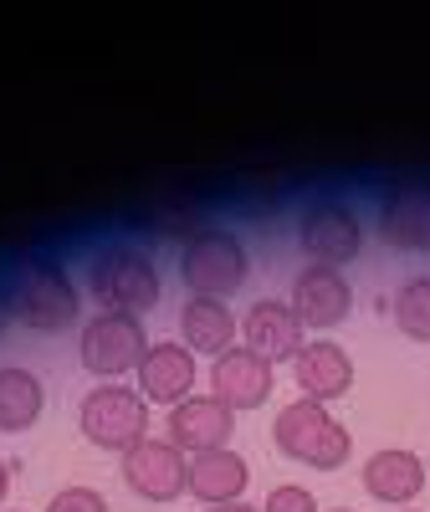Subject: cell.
<instances>
[{
    "label": "cell",
    "instance_id": "cell-1",
    "mask_svg": "<svg viewBox=\"0 0 430 512\" xmlns=\"http://www.w3.org/2000/svg\"><path fill=\"white\" fill-rule=\"evenodd\" d=\"M88 297L98 303V313H128V318L154 313L164 297L154 256L134 241H103L88 256Z\"/></svg>",
    "mask_w": 430,
    "mask_h": 512
},
{
    "label": "cell",
    "instance_id": "cell-2",
    "mask_svg": "<svg viewBox=\"0 0 430 512\" xmlns=\"http://www.w3.org/2000/svg\"><path fill=\"white\" fill-rule=\"evenodd\" d=\"M6 287H11V303H16V323H26L36 333H62L82 313L77 277L57 262V256H21L6 277Z\"/></svg>",
    "mask_w": 430,
    "mask_h": 512
},
{
    "label": "cell",
    "instance_id": "cell-3",
    "mask_svg": "<svg viewBox=\"0 0 430 512\" xmlns=\"http://www.w3.org/2000/svg\"><path fill=\"white\" fill-rule=\"evenodd\" d=\"M272 446H277L287 461H297V466H313V472H338V466L354 456L349 425L333 420L328 405L303 400V395L277 410V420H272Z\"/></svg>",
    "mask_w": 430,
    "mask_h": 512
},
{
    "label": "cell",
    "instance_id": "cell-4",
    "mask_svg": "<svg viewBox=\"0 0 430 512\" xmlns=\"http://www.w3.org/2000/svg\"><path fill=\"white\" fill-rule=\"evenodd\" d=\"M77 431L98 451L128 456L139 441H149V405L134 384H98L77 405Z\"/></svg>",
    "mask_w": 430,
    "mask_h": 512
},
{
    "label": "cell",
    "instance_id": "cell-5",
    "mask_svg": "<svg viewBox=\"0 0 430 512\" xmlns=\"http://www.w3.org/2000/svg\"><path fill=\"white\" fill-rule=\"evenodd\" d=\"M180 277L195 297H226L251 277V251L226 226H200L190 241H180Z\"/></svg>",
    "mask_w": 430,
    "mask_h": 512
},
{
    "label": "cell",
    "instance_id": "cell-6",
    "mask_svg": "<svg viewBox=\"0 0 430 512\" xmlns=\"http://www.w3.org/2000/svg\"><path fill=\"white\" fill-rule=\"evenodd\" d=\"M297 246H303L308 267H354L364 251V226L354 216L349 200L338 195H313L303 210H297Z\"/></svg>",
    "mask_w": 430,
    "mask_h": 512
},
{
    "label": "cell",
    "instance_id": "cell-7",
    "mask_svg": "<svg viewBox=\"0 0 430 512\" xmlns=\"http://www.w3.org/2000/svg\"><path fill=\"white\" fill-rule=\"evenodd\" d=\"M149 354V333H144V318H128V313H98L82 323V338H77V359L88 374H98L103 384H118L123 374H139Z\"/></svg>",
    "mask_w": 430,
    "mask_h": 512
},
{
    "label": "cell",
    "instance_id": "cell-8",
    "mask_svg": "<svg viewBox=\"0 0 430 512\" xmlns=\"http://www.w3.org/2000/svg\"><path fill=\"white\" fill-rule=\"evenodd\" d=\"M118 472H123V487L134 497H144V502H180L185 482H190V456L180 446L149 436L118 461Z\"/></svg>",
    "mask_w": 430,
    "mask_h": 512
},
{
    "label": "cell",
    "instance_id": "cell-9",
    "mask_svg": "<svg viewBox=\"0 0 430 512\" xmlns=\"http://www.w3.org/2000/svg\"><path fill=\"white\" fill-rule=\"evenodd\" d=\"M308 344V328L297 323L287 297H256V303L241 313V349H251L256 359H267L272 369L277 364H292Z\"/></svg>",
    "mask_w": 430,
    "mask_h": 512
},
{
    "label": "cell",
    "instance_id": "cell-10",
    "mask_svg": "<svg viewBox=\"0 0 430 512\" xmlns=\"http://www.w3.org/2000/svg\"><path fill=\"white\" fill-rule=\"evenodd\" d=\"M231 436H236V410L221 405L215 395H190L164 415V441L180 446L185 456L221 451V446H231Z\"/></svg>",
    "mask_w": 430,
    "mask_h": 512
},
{
    "label": "cell",
    "instance_id": "cell-11",
    "mask_svg": "<svg viewBox=\"0 0 430 512\" xmlns=\"http://www.w3.org/2000/svg\"><path fill=\"white\" fill-rule=\"evenodd\" d=\"M287 303H292V313H297L303 328L328 333V328H338L343 318L354 313V287L333 267H303L297 282H292V292H287Z\"/></svg>",
    "mask_w": 430,
    "mask_h": 512
},
{
    "label": "cell",
    "instance_id": "cell-12",
    "mask_svg": "<svg viewBox=\"0 0 430 512\" xmlns=\"http://www.w3.org/2000/svg\"><path fill=\"white\" fill-rule=\"evenodd\" d=\"M292 384L303 390V400H318V405H333L354 390V359L343 344L333 338H308L303 354L292 359Z\"/></svg>",
    "mask_w": 430,
    "mask_h": 512
},
{
    "label": "cell",
    "instance_id": "cell-13",
    "mask_svg": "<svg viewBox=\"0 0 430 512\" xmlns=\"http://www.w3.org/2000/svg\"><path fill=\"white\" fill-rule=\"evenodd\" d=\"M195 354L185 344H149L139 374H134V390L144 395V405H164V410H175L180 400L195 395Z\"/></svg>",
    "mask_w": 430,
    "mask_h": 512
},
{
    "label": "cell",
    "instance_id": "cell-14",
    "mask_svg": "<svg viewBox=\"0 0 430 512\" xmlns=\"http://www.w3.org/2000/svg\"><path fill=\"white\" fill-rule=\"evenodd\" d=\"M379 236L395 251H430V180H405L379 195Z\"/></svg>",
    "mask_w": 430,
    "mask_h": 512
},
{
    "label": "cell",
    "instance_id": "cell-15",
    "mask_svg": "<svg viewBox=\"0 0 430 512\" xmlns=\"http://www.w3.org/2000/svg\"><path fill=\"white\" fill-rule=\"evenodd\" d=\"M272 384H277L272 364L256 359V354L241 349V344H236L231 354H221V359H210V395L221 400V405H231L236 415L267 405V400H272Z\"/></svg>",
    "mask_w": 430,
    "mask_h": 512
},
{
    "label": "cell",
    "instance_id": "cell-16",
    "mask_svg": "<svg viewBox=\"0 0 430 512\" xmlns=\"http://www.w3.org/2000/svg\"><path fill=\"white\" fill-rule=\"evenodd\" d=\"M359 482L374 502H390V507H410L420 492H425V461L405 446H384L374 451L364 466H359Z\"/></svg>",
    "mask_w": 430,
    "mask_h": 512
},
{
    "label": "cell",
    "instance_id": "cell-17",
    "mask_svg": "<svg viewBox=\"0 0 430 512\" xmlns=\"http://www.w3.org/2000/svg\"><path fill=\"white\" fill-rule=\"evenodd\" d=\"M246 487H251V466H246L241 451L221 446V451L190 456V482H185V492H190L195 502H205V507H231V502L246 497Z\"/></svg>",
    "mask_w": 430,
    "mask_h": 512
},
{
    "label": "cell",
    "instance_id": "cell-18",
    "mask_svg": "<svg viewBox=\"0 0 430 512\" xmlns=\"http://www.w3.org/2000/svg\"><path fill=\"white\" fill-rule=\"evenodd\" d=\"M180 338L185 349L200 359H221L241 344V318L221 303V297H190V303L180 308Z\"/></svg>",
    "mask_w": 430,
    "mask_h": 512
},
{
    "label": "cell",
    "instance_id": "cell-19",
    "mask_svg": "<svg viewBox=\"0 0 430 512\" xmlns=\"http://www.w3.org/2000/svg\"><path fill=\"white\" fill-rule=\"evenodd\" d=\"M47 410V384L36 379V369L26 364H0V431L21 436L41 420Z\"/></svg>",
    "mask_w": 430,
    "mask_h": 512
},
{
    "label": "cell",
    "instance_id": "cell-20",
    "mask_svg": "<svg viewBox=\"0 0 430 512\" xmlns=\"http://www.w3.org/2000/svg\"><path fill=\"white\" fill-rule=\"evenodd\" d=\"M395 328L415 344H430V277H410L400 292H395Z\"/></svg>",
    "mask_w": 430,
    "mask_h": 512
},
{
    "label": "cell",
    "instance_id": "cell-21",
    "mask_svg": "<svg viewBox=\"0 0 430 512\" xmlns=\"http://www.w3.org/2000/svg\"><path fill=\"white\" fill-rule=\"evenodd\" d=\"M262 512H323V507H318V497H313L308 487H297V482H282V487H272V492H267Z\"/></svg>",
    "mask_w": 430,
    "mask_h": 512
},
{
    "label": "cell",
    "instance_id": "cell-22",
    "mask_svg": "<svg viewBox=\"0 0 430 512\" xmlns=\"http://www.w3.org/2000/svg\"><path fill=\"white\" fill-rule=\"evenodd\" d=\"M47 512H108V497L98 492V487H62L52 502H47Z\"/></svg>",
    "mask_w": 430,
    "mask_h": 512
},
{
    "label": "cell",
    "instance_id": "cell-23",
    "mask_svg": "<svg viewBox=\"0 0 430 512\" xmlns=\"http://www.w3.org/2000/svg\"><path fill=\"white\" fill-rule=\"evenodd\" d=\"M16 323V303H11V287H6V277H0V333H6Z\"/></svg>",
    "mask_w": 430,
    "mask_h": 512
},
{
    "label": "cell",
    "instance_id": "cell-24",
    "mask_svg": "<svg viewBox=\"0 0 430 512\" xmlns=\"http://www.w3.org/2000/svg\"><path fill=\"white\" fill-rule=\"evenodd\" d=\"M6 492H11V466H6V456H0V502H6Z\"/></svg>",
    "mask_w": 430,
    "mask_h": 512
},
{
    "label": "cell",
    "instance_id": "cell-25",
    "mask_svg": "<svg viewBox=\"0 0 430 512\" xmlns=\"http://www.w3.org/2000/svg\"><path fill=\"white\" fill-rule=\"evenodd\" d=\"M205 512H262V507H251V502H231V507H205Z\"/></svg>",
    "mask_w": 430,
    "mask_h": 512
},
{
    "label": "cell",
    "instance_id": "cell-26",
    "mask_svg": "<svg viewBox=\"0 0 430 512\" xmlns=\"http://www.w3.org/2000/svg\"><path fill=\"white\" fill-rule=\"evenodd\" d=\"M333 512H354V507H333Z\"/></svg>",
    "mask_w": 430,
    "mask_h": 512
},
{
    "label": "cell",
    "instance_id": "cell-27",
    "mask_svg": "<svg viewBox=\"0 0 430 512\" xmlns=\"http://www.w3.org/2000/svg\"><path fill=\"white\" fill-rule=\"evenodd\" d=\"M405 512H420V507H405Z\"/></svg>",
    "mask_w": 430,
    "mask_h": 512
},
{
    "label": "cell",
    "instance_id": "cell-28",
    "mask_svg": "<svg viewBox=\"0 0 430 512\" xmlns=\"http://www.w3.org/2000/svg\"><path fill=\"white\" fill-rule=\"evenodd\" d=\"M11 512H21V507H11Z\"/></svg>",
    "mask_w": 430,
    "mask_h": 512
}]
</instances>
